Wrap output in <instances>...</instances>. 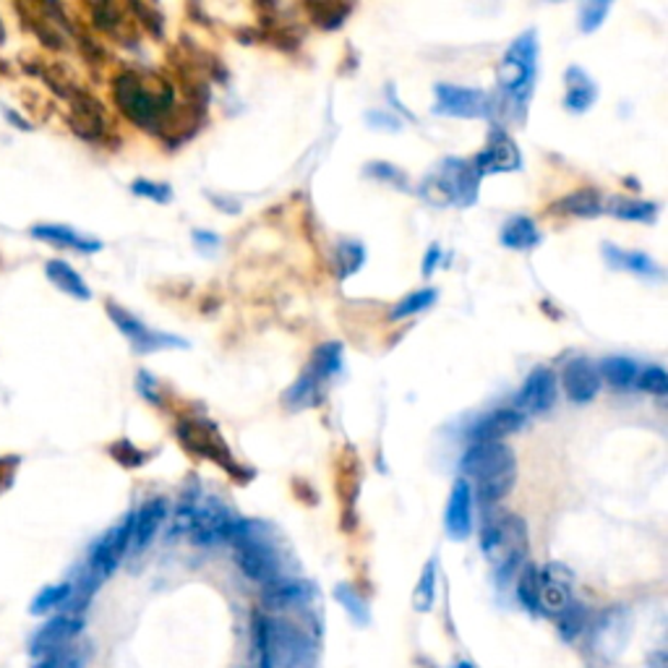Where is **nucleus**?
Instances as JSON below:
<instances>
[{
    "label": "nucleus",
    "instance_id": "nucleus-1",
    "mask_svg": "<svg viewBox=\"0 0 668 668\" xmlns=\"http://www.w3.org/2000/svg\"><path fill=\"white\" fill-rule=\"evenodd\" d=\"M113 94L123 115L139 128H149V131H160L175 105V90L170 81L160 77H141L136 71H123L115 79Z\"/></svg>",
    "mask_w": 668,
    "mask_h": 668
},
{
    "label": "nucleus",
    "instance_id": "nucleus-2",
    "mask_svg": "<svg viewBox=\"0 0 668 668\" xmlns=\"http://www.w3.org/2000/svg\"><path fill=\"white\" fill-rule=\"evenodd\" d=\"M538 79V34L535 30L522 32L507 47L496 68V84H499L502 102L512 118H525L528 102L533 97Z\"/></svg>",
    "mask_w": 668,
    "mask_h": 668
},
{
    "label": "nucleus",
    "instance_id": "nucleus-3",
    "mask_svg": "<svg viewBox=\"0 0 668 668\" xmlns=\"http://www.w3.org/2000/svg\"><path fill=\"white\" fill-rule=\"evenodd\" d=\"M462 473L475 481V496L483 507L502 502L517 481V460L512 447L504 441L473 445L462 454Z\"/></svg>",
    "mask_w": 668,
    "mask_h": 668
},
{
    "label": "nucleus",
    "instance_id": "nucleus-4",
    "mask_svg": "<svg viewBox=\"0 0 668 668\" xmlns=\"http://www.w3.org/2000/svg\"><path fill=\"white\" fill-rule=\"evenodd\" d=\"M228 543L235 551L238 567H241V572L251 583H258L267 588L269 583L279 579V558L275 549H272V543L262 535V525L238 517L228 535Z\"/></svg>",
    "mask_w": 668,
    "mask_h": 668
},
{
    "label": "nucleus",
    "instance_id": "nucleus-5",
    "mask_svg": "<svg viewBox=\"0 0 668 668\" xmlns=\"http://www.w3.org/2000/svg\"><path fill=\"white\" fill-rule=\"evenodd\" d=\"M481 551L502 577H509L515 569H520L528 551V528L517 515L491 517L481 530Z\"/></svg>",
    "mask_w": 668,
    "mask_h": 668
},
{
    "label": "nucleus",
    "instance_id": "nucleus-6",
    "mask_svg": "<svg viewBox=\"0 0 668 668\" xmlns=\"http://www.w3.org/2000/svg\"><path fill=\"white\" fill-rule=\"evenodd\" d=\"M131 535H134V512L123 517L115 528L107 530V533L92 546L90 558H87V575H84L87 585H92V588L97 590L100 583H105V579L118 569L120 558L131 551Z\"/></svg>",
    "mask_w": 668,
    "mask_h": 668
},
{
    "label": "nucleus",
    "instance_id": "nucleus-7",
    "mask_svg": "<svg viewBox=\"0 0 668 668\" xmlns=\"http://www.w3.org/2000/svg\"><path fill=\"white\" fill-rule=\"evenodd\" d=\"M107 316H111V322L118 326L123 337L128 339V345H131V350L136 356H152V353L160 350H170V347H188L186 339L175 337V334H165V332H157L152 326H147L141 319H136L131 311H126L123 306L107 301Z\"/></svg>",
    "mask_w": 668,
    "mask_h": 668
},
{
    "label": "nucleus",
    "instance_id": "nucleus-8",
    "mask_svg": "<svg viewBox=\"0 0 668 668\" xmlns=\"http://www.w3.org/2000/svg\"><path fill=\"white\" fill-rule=\"evenodd\" d=\"M178 439L181 445L188 449V452L204 457V460H212L217 465H222L230 473H235L238 479H245L243 470L235 465L233 454H230L228 445L222 441L220 431L212 421L204 418H183L178 424Z\"/></svg>",
    "mask_w": 668,
    "mask_h": 668
},
{
    "label": "nucleus",
    "instance_id": "nucleus-9",
    "mask_svg": "<svg viewBox=\"0 0 668 668\" xmlns=\"http://www.w3.org/2000/svg\"><path fill=\"white\" fill-rule=\"evenodd\" d=\"M434 113L449 115V118H488L496 111V102L488 92L473 90V87L460 84H436L434 87Z\"/></svg>",
    "mask_w": 668,
    "mask_h": 668
},
{
    "label": "nucleus",
    "instance_id": "nucleus-10",
    "mask_svg": "<svg viewBox=\"0 0 668 668\" xmlns=\"http://www.w3.org/2000/svg\"><path fill=\"white\" fill-rule=\"evenodd\" d=\"M235 520L238 517L217 496H199L186 538H191L196 546H215V543L228 541Z\"/></svg>",
    "mask_w": 668,
    "mask_h": 668
},
{
    "label": "nucleus",
    "instance_id": "nucleus-11",
    "mask_svg": "<svg viewBox=\"0 0 668 668\" xmlns=\"http://www.w3.org/2000/svg\"><path fill=\"white\" fill-rule=\"evenodd\" d=\"M470 162H473L475 173L483 178V175H494V173H517V170L522 168V154L507 128L494 126L488 131L486 147H483Z\"/></svg>",
    "mask_w": 668,
    "mask_h": 668
},
{
    "label": "nucleus",
    "instance_id": "nucleus-12",
    "mask_svg": "<svg viewBox=\"0 0 668 668\" xmlns=\"http://www.w3.org/2000/svg\"><path fill=\"white\" fill-rule=\"evenodd\" d=\"M84 630V619L77 613H58V617L47 619L37 632L30 637V656L32 658H50L64 653L68 643H73Z\"/></svg>",
    "mask_w": 668,
    "mask_h": 668
},
{
    "label": "nucleus",
    "instance_id": "nucleus-13",
    "mask_svg": "<svg viewBox=\"0 0 668 668\" xmlns=\"http://www.w3.org/2000/svg\"><path fill=\"white\" fill-rule=\"evenodd\" d=\"M439 178L447 183L449 194H452L454 207H473L479 201L481 175L475 173L473 162L460 160V157H447L439 168H436Z\"/></svg>",
    "mask_w": 668,
    "mask_h": 668
},
{
    "label": "nucleus",
    "instance_id": "nucleus-14",
    "mask_svg": "<svg viewBox=\"0 0 668 668\" xmlns=\"http://www.w3.org/2000/svg\"><path fill=\"white\" fill-rule=\"evenodd\" d=\"M556 402V373L546 366H538L525 379L522 390L517 392V411L522 415L549 413Z\"/></svg>",
    "mask_w": 668,
    "mask_h": 668
},
{
    "label": "nucleus",
    "instance_id": "nucleus-15",
    "mask_svg": "<svg viewBox=\"0 0 668 668\" xmlns=\"http://www.w3.org/2000/svg\"><path fill=\"white\" fill-rule=\"evenodd\" d=\"M601 373L598 366L590 358H572L562 371V384L564 394L575 405H585V402L596 400V394L601 392Z\"/></svg>",
    "mask_w": 668,
    "mask_h": 668
},
{
    "label": "nucleus",
    "instance_id": "nucleus-16",
    "mask_svg": "<svg viewBox=\"0 0 668 668\" xmlns=\"http://www.w3.org/2000/svg\"><path fill=\"white\" fill-rule=\"evenodd\" d=\"M445 528L452 541H465L473 533V486L468 479H457L449 491Z\"/></svg>",
    "mask_w": 668,
    "mask_h": 668
},
{
    "label": "nucleus",
    "instance_id": "nucleus-17",
    "mask_svg": "<svg viewBox=\"0 0 668 668\" xmlns=\"http://www.w3.org/2000/svg\"><path fill=\"white\" fill-rule=\"evenodd\" d=\"M541 577V613L558 617L572 603V572L564 564L551 562L538 569Z\"/></svg>",
    "mask_w": 668,
    "mask_h": 668
},
{
    "label": "nucleus",
    "instance_id": "nucleus-18",
    "mask_svg": "<svg viewBox=\"0 0 668 668\" xmlns=\"http://www.w3.org/2000/svg\"><path fill=\"white\" fill-rule=\"evenodd\" d=\"M525 426V415L517 407H499V411H491L483 418L475 421L470 426V439L473 445H486V441H502L507 436H512Z\"/></svg>",
    "mask_w": 668,
    "mask_h": 668
},
{
    "label": "nucleus",
    "instance_id": "nucleus-19",
    "mask_svg": "<svg viewBox=\"0 0 668 668\" xmlns=\"http://www.w3.org/2000/svg\"><path fill=\"white\" fill-rule=\"evenodd\" d=\"M277 660L283 668H313L311 640L301 635L296 626L275 622Z\"/></svg>",
    "mask_w": 668,
    "mask_h": 668
},
{
    "label": "nucleus",
    "instance_id": "nucleus-20",
    "mask_svg": "<svg viewBox=\"0 0 668 668\" xmlns=\"http://www.w3.org/2000/svg\"><path fill=\"white\" fill-rule=\"evenodd\" d=\"M170 504L165 496H154V499H147L139 507V512H134V535H131V551L141 554L149 543L154 541L157 530L162 528V522L168 520Z\"/></svg>",
    "mask_w": 668,
    "mask_h": 668
},
{
    "label": "nucleus",
    "instance_id": "nucleus-21",
    "mask_svg": "<svg viewBox=\"0 0 668 668\" xmlns=\"http://www.w3.org/2000/svg\"><path fill=\"white\" fill-rule=\"evenodd\" d=\"M564 87H567V92H564V107H567L569 113H585L596 105L598 84L585 68L569 66L567 71H564Z\"/></svg>",
    "mask_w": 668,
    "mask_h": 668
},
{
    "label": "nucleus",
    "instance_id": "nucleus-22",
    "mask_svg": "<svg viewBox=\"0 0 668 668\" xmlns=\"http://www.w3.org/2000/svg\"><path fill=\"white\" fill-rule=\"evenodd\" d=\"M32 238L60 245V249H73L79 254H97L102 249V241H97V238L79 233V230L68 228V224H34Z\"/></svg>",
    "mask_w": 668,
    "mask_h": 668
},
{
    "label": "nucleus",
    "instance_id": "nucleus-23",
    "mask_svg": "<svg viewBox=\"0 0 668 668\" xmlns=\"http://www.w3.org/2000/svg\"><path fill=\"white\" fill-rule=\"evenodd\" d=\"M499 241H502V245H507V249H512V251H533L541 245L543 235H541V230H538L533 217L515 215L504 222Z\"/></svg>",
    "mask_w": 668,
    "mask_h": 668
},
{
    "label": "nucleus",
    "instance_id": "nucleus-24",
    "mask_svg": "<svg viewBox=\"0 0 668 668\" xmlns=\"http://www.w3.org/2000/svg\"><path fill=\"white\" fill-rule=\"evenodd\" d=\"M313 590L309 583L303 579H275L264 588V603L269 609H290V606H301L306 601H311Z\"/></svg>",
    "mask_w": 668,
    "mask_h": 668
},
{
    "label": "nucleus",
    "instance_id": "nucleus-25",
    "mask_svg": "<svg viewBox=\"0 0 668 668\" xmlns=\"http://www.w3.org/2000/svg\"><path fill=\"white\" fill-rule=\"evenodd\" d=\"M45 275L60 292L77 298V301H90L92 298V290L90 285L84 283V277H81L71 264L64 262V258H50V262L45 264Z\"/></svg>",
    "mask_w": 668,
    "mask_h": 668
},
{
    "label": "nucleus",
    "instance_id": "nucleus-26",
    "mask_svg": "<svg viewBox=\"0 0 668 668\" xmlns=\"http://www.w3.org/2000/svg\"><path fill=\"white\" fill-rule=\"evenodd\" d=\"M322 392H324L322 381H316L309 371H303L301 377L292 381L288 390L283 392L285 411H292V413L309 411V407L319 405V398H322Z\"/></svg>",
    "mask_w": 668,
    "mask_h": 668
},
{
    "label": "nucleus",
    "instance_id": "nucleus-27",
    "mask_svg": "<svg viewBox=\"0 0 668 668\" xmlns=\"http://www.w3.org/2000/svg\"><path fill=\"white\" fill-rule=\"evenodd\" d=\"M603 256L609 258L611 267L626 269V272H632V275H640V277H658L660 275V267L656 264V258L643 254V251H624V249H617L613 243H606L603 245Z\"/></svg>",
    "mask_w": 668,
    "mask_h": 668
},
{
    "label": "nucleus",
    "instance_id": "nucleus-28",
    "mask_svg": "<svg viewBox=\"0 0 668 668\" xmlns=\"http://www.w3.org/2000/svg\"><path fill=\"white\" fill-rule=\"evenodd\" d=\"M343 368V343H337V339H330V343H322L316 347V350L311 353L309 366L303 368V371H309L313 379L322 381L326 384L334 373Z\"/></svg>",
    "mask_w": 668,
    "mask_h": 668
},
{
    "label": "nucleus",
    "instance_id": "nucleus-29",
    "mask_svg": "<svg viewBox=\"0 0 668 668\" xmlns=\"http://www.w3.org/2000/svg\"><path fill=\"white\" fill-rule=\"evenodd\" d=\"M603 212L630 222H656L658 204L645 199H632V196H611V199L603 204Z\"/></svg>",
    "mask_w": 668,
    "mask_h": 668
},
{
    "label": "nucleus",
    "instance_id": "nucleus-30",
    "mask_svg": "<svg viewBox=\"0 0 668 668\" xmlns=\"http://www.w3.org/2000/svg\"><path fill=\"white\" fill-rule=\"evenodd\" d=\"M254 647L258 668H279L275 622L269 617H262V613H258L254 622Z\"/></svg>",
    "mask_w": 668,
    "mask_h": 668
},
{
    "label": "nucleus",
    "instance_id": "nucleus-31",
    "mask_svg": "<svg viewBox=\"0 0 668 668\" xmlns=\"http://www.w3.org/2000/svg\"><path fill=\"white\" fill-rule=\"evenodd\" d=\"M556 212H564V215H575V217H598L603 215V199L598 191L592 188H579L575 191V194L564 196V199H558L554 204Z\"/></svg>",
    "mask_w": 668,
    "mask_h": 668
},
{
    "label": "nucleus",
    "instance_id": "nucleus-32",
    "mask_svg": "<svg viewBox=\"0 0 668 668\" xmlns=\"http://www.w3.org/2000/svg\"><path fill=\"white\" fill-rule=\"evenodd\" d=\"M598 373H601V379L609 381L611 387H619V390H624V387H632L637 381V364L632 358L626 356H609L601 360V366H598Z\"/></svg>",
    "mask_w": 668,
    "mask_h": 668
},
{
    "label": "nucleus",
    "instance_id": "nucleus-33",
    "mask_svg": "<svg viewBox=\"0 0 668 668\" xmlns=\"http://www.w3.org/2000/svg\"><path fill=\"white\" fill-rule=\"evenodd\" d=\"M364 262H366L364 243L353 241V238H343V241L334 245V267H337L339 279L356 275V272L364 267Z\"/></svg>",
    "mask_w": 668,
    "mask_h": 668
},
{
    "label": "nucleus",
    "instance_id": "nucleus-34",
    "mask_svg": "<svg viewBox=\"0 0 668 668\" xmlns=\"http://www.w3.org/2000/svg\"><path fill=\"white\" fill-rule=\"evenodd\" d=\"M517 601L525 611L541 613V577L535 564H525L517 577Z\"/></svg>",
    "mask_w": 668,
    "mask_h": 668
},
{
    "label": "nucleus",
    "instance_id": "nucleus-35",
    "mask_svg": "<svg viewBox=\"0 0 668 668\" xmlns=\"http://www.w3.org/2000/svg\"><path fill=\"white\" fill-rule=\"evenodd\" d=\"M73 596V585L71 583H58V585H47L34 596V601L30 603V611L34 617H45V613L60 609L71 601Z\"/></svg>",
    "mask_w": 668,
    "mask_h": 668
},
{
    "label": "nucleus",
    "instance_id": "nucleus-36",
    "mask_svg": "<svg viewBox=\"0 0 668 668\" xmlns=\"http://www.w3.org/2000/svg\"><path fill=\"white\" fill-rule=\"evenodd\" d=\"M436 298H439V290H434V288L407 292V296L402 298V301L390 311V322H402V319H411V316H415V313L431 309V306L436 303Z\"/></svg>",
    "mask_w": 668,
    "mask_h": 668
},
{
    "label": "nucleus",
    "instance_id": "nucleus-37",
    "mask_svg": "<svg viewBox=\"0 0 668 668\" xmlns=\"http://www.w3.org/2000/svg\"><path fill=\"white\" fill-rule=\"evenodd\" d=\"M306 9H309L313 24H316V26H322V30H337V26H343L345 19L350 16L353 5H345V3H309Z\"/></svg>",
    "mask_w": 668,
    "mask_h": 668
},
{
    "label": "nucleus",
    "instance_id": "nucleus-38",
    "mask_svg": "<svg viewBox=\"0 0 668 668\" xmlns=\"http://www.w3.org/2000/svg\"><path fill=\"white\" fill-rule=\"evenodd\" d=\"M436 601V562H431L424 567V575L418 577V583H415L413 590V609L421 613H428L434 609Z\"/></svg>",
    "mask_w": 668,
    "mask_h": 668
},
{
    "label": "nucleus",
    "instance_id": "nucleus-39",
    "mask_svg": "<svg viewBox=\"0 0 668 668\" xmlns=\"http://www.w3.org/2000/svg\"><path fill=\"white\" fill-rule=\"evenodd\" d=\"M558 632H562L564 640H575L585 632V624H588V609L572 601L567 609L558 613Z\"/></svg>",
    "mask_w": 668,
    "mask_h": 668
},
{
    "label": "nucleus",
    "instance_id": "nucleus-40",
    "mask_svg": "<svg viewBox=\"0 0 668 668\" xmlns=\"http://www.w3.org/2000/svg\"><path fill=\"white\" fill-rule=\"evenodd\" d=\"M418 194L424 196V199L428 201V204H434V207H452L454 204V199H452V194H449V188H447V183L439 178V173H428L424 181L418 183Z\"/></svg>",
    "mask_w": 668,
    "mask_h": 668
},
{
    "label": "nucleus",
    "instance_id": "nucleus-41",
    "mask_svg": "<svg viewBox=\"0 0 668 668\" xmlns=\"http://www.w3.org/2000/svg\"><path fill=\"white\" fill-rule=\"evenodd\" d=\"M635 384L643 392H650V394H658V398H666V394H668V373H666V368L664 366H647L645 371L637 373Z\"/></svg>",
    "mask_w": 668,
    "mask_h": 668
},
{
    "label": "nucleus",
    "instance_id": "nucleus-42",
    "mask_svg": "<svg viewBox=\"0 0 668 668\" xmlns=\"http://www.w3.org/2000/svg\"><path fill=\"white\" fill-rule=\"evenodd\" d=\"M609 11H611V3H606V0H592V3H585L583 9H579V30L596 32L598 26L606 22Z\"/></svg>",
    "mask_w": 668,
    "mask_h": 668
},
{
    "label": "nucleus",
    "instance_id": "nucleus-43",
    "mask_svg": "<svg viewBox=\"0 0 668 668\" xmlns=\"http://www.w3.org/2000/svg\"><path fill=\"white\" fill-rule=\"evenodd\" d=\"M334 598H337V601L345 606V611L350 613L353 619H358V622H366L368 606H366L364 598H360L358 592L350 588V585H345V583L337 585V588H334Z\"/></svg>",
    "mask_w": 668,
    "mask_h": 668
},
{
    "label": "nucleus",
    "instance_id": "nucleus-44",
    "mask_svg": "<svg viewBox=\"0 0 668 668\" xmlns=\"http://www.w3.org/2000/svg\"><path fill=\"white\" fill-rule=\"evenodd\" d=\"M131 191L136 196H145V199H152L157 204L173 201V191H170L168 183H157V181H149V178H136L131 183Z\"/></svg>",
    "mask_w": 668,
    "mask_h": 668
},
{
    "label": "nucleus",
    "instance_id": "nucleus-45",
    "mask_svg": "<svg viewBox=\"0 0 668 668\" xmlns=\"http://www.w3.org/2000/svg\"><path fill=\"white\" fill-rule=\"evenodd\" d=\"M366 173L373 175V178H379V181H390L392 186H398L402 191L411 186V183H407V175L402 173L400 168L390 165V162H368Z\"/></svg>",
    "mask_w": 668,
    "mask_h": 668
},
{
    "label": "nucleus",
    "instance_id": "nucleus-46",
    "mask_svg": "<svg viewBox=\"0 0 668 668\" xmlns=\"http://www.w3.org/2000/svg\"><path fill=\"white\" fill-rule=\"evenodd\" d=\"M111 454L120 462V465H126V468H139L147 462V454L141 452V449H136L128 439L115 441V445L111 447Z\"/></svg>",
    "mask_w": 668,
    "mask_h": 668
},
{
    "label": "nucleus",
    "instance_id": "nucleus-47",
    "mask_svg": "<svg viewBox=\"0 0 668 668\" xmlns=\"http://www.w3.org/2000/svg\"><path fill=\"white\" fill-rule=\"evenodd\" d=\"M131 9L139 13L141 19H145V24L149 26V30H152L154 34H162V13L154 9V5H139V3H134Z\"/></svg>",
    "mask_w": 668,
    "mask_h": 668
},
{
    "label": "nucleus",
    "instance_id": "nucleus-48",
    "mask_svg": "<svg viewBox=\"0 0 668 668\" xmlns=\"http://www.w3.org/2000/svg\"><path fill=\"white\" fill-rule=\"evenodd\" d=\"M136 387H139V392H141V394H145V400H149V402H160V398H157V384H154L152 373L139 371V381H136Z\"/></svg>",
    "mask_w": 668,
    "mask_h": 668
},
{
    "label": "nucleus",
    "instance_id": "nucleus-49",
    "mask_svg": "<svg viewBox=\"0 0 668 668\" xmlns=\"http://www.w3.org/2000/svg\"><path fill=\"white\" fill-rule=\"evenodd\" d=\"M439 262H441V245L439 243H431V245H428L426 258H424V275L431 277L434 269H436V264H439Z\"/></svg>",
    "mask_w": 668,
    "mask_h": 668
},
{
    "label": "nucleus",
    "instance_id": "nucleus-50",
    "mask_svg": "<svg viewBox=\"0 0 668 668\" xmlns=\"http://www.w3.org/2000/svg\"><path fill=\"white\" fill-rule=\"evenodd\" d=\"M32 668H73V660L64 656V653H58V656H50V658H39L37 664H34Z\"/></svg>",
    "mask_w": 668,
    "mask_h": 668
},
{
    "label": "nucleus",
    "instance_id": "nucleus-51",
    "mask_svg": "<svg viewBox=\"0 0 668 668\" xmlns=\"http://www.w3.org/2000/svg\"><path fill=\"white\" fill-rule=\"evenodd\" d=\"M368 120L371 123H381V128H390V131H400V118H392V115H384V113H368L366 115Z\"/></svg>",
    "mask_w": 668,
    "mask_h": 668
},
{
    "label": "nucleus",
    "instance_id": "nucleus-52",
    "mask_svg": "<svg viewBox=\"0 0 668 668\" xmlns=\"http://www.w3.org/2000/svg\"><path fill=\"white\" fill-rule=\"evenodd\" d=\"M194 241H196V243H207V245H217V243H220V238L212 235V233L207 235V233H201V230H196V233H194Z\"/></svg>",
    "mask_w": 668,
    "mask_h": 668
},
{
    "label": "nucleus",
    "instance_id": "nucleus-53",
    "mask_svg": "<svg viewBox=\"0 0 668 668\" xmlns=\"http://www.w3.org/2000/svg\"><path fill=\"white\" fill-rule=\"evenodd\" d=\"M454 668H473V666H470V664H465V660H462V664H457Z\"/></svg>",
    "mask_w": 668,
    "mask_h": 668
},
{
    "label": "nucleus",
    "instance_id": "nucleus-54",
    "mask_svg": "<svg viewBox=\"0 0 668 668\" xmlns=\"http://www.w3.org/2000/svg\"><path fill=\"white\" fill-rule=\"evenodd\" d=\"M3 37H5V32H3V24H0V43H3Z\"/></svg>",
    "mask_w": 668,
    "mask_h": 668
}]
</instances>
